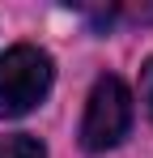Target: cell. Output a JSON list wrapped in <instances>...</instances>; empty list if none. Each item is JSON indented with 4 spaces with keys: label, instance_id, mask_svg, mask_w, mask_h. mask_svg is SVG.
Returning a JSON list of instances; mask_svg holds the SVG:
<instances>
[{
    "label": "cell",
    "instance_id": "cell-4",
    "mask_svg": "<svg viewBox=\"0 0 153 158\" xmlns=\"http://www.w3.org/2000/svg\"><path fill=\"white\" fill-rule=\"evenodd\" d=\"M140 98H145V111L153 115V60L145 64V77H140Z\"/></svg>",
    "mask_w": 153,
    "mask_h": 158
},
{
    "label": "cell",
    "instance_id": "cell-2",
    "mask_svg": "<svg viewBox=\"0 0 153 158\" xmlns=\"http://www.w3.org/2000/svg\"><path fill=\"white\" fill-rule=\"evenodd\" d=\"M132 128V94L119 77H98L85 103V120H81V145L89 154L115 150Z\"/></svg>",
    "mask_w": 153,
    "mask_h": 158
},
{
    "label": "cell",
    "instance_id": "cell-3",
    "mask_svg": "<svg viewBox=\"0 0 153 158\" xmlns=\"http://www.w3.org/2000/svg\"><path fill=\"white\" fill-rule=\"evenodd\" d=\"M0 158H47V150L30 132H9V137H0Z\"/></svg>",
    "mask_w": 153,
    "mask_h": 158
},
{
    "label": "cell",
    "instance_id": "cell-1",
    "mask_svg": "<svg viewBox=\"0 0 153 158\" xmlns=\"http://www.w3.org/2000/svg\"><path fill=\"white\" fill-rule=\"evenodd\" d=\"M51 56L30 47V43H17L0 56V120H17L26 111L47 98L51 90Z\"/></svg>",
    "mask_w": 153,
    "mask_h": 158
}]
</instances>
